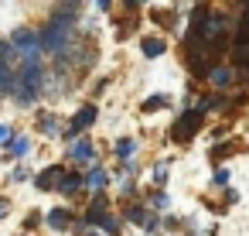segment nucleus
<instances>
[{"instance_id": "6ab92c4d", "label": "nucleus", "mask_w": 249, "mask_h": 236, "mask_svg": "<svg viewBox=\"0 0 249 236\" xmlns=\"http://www.w3.org/2000/svg\"><path fill=\"white\" fill-rule=\"evenodd\" d=\"M116 151H120V157H130V151H133V140H120V144H116Z\"/></svg>"}, {"instance_id": "4468645a", "label": "nucleus", "mask_w": 249, "mask_h": 236, "mask_svg": "<svg viewBox=\"0 0 249 236\" xmlns=\"http://www.w3.org/2000/svg\"><path fill=\"white\" fill-rule=\"evenodd\" d=\"M235 41H249V7H246L242 18H239V35H235Z\"/></svg>"}, {"instance_id": "f3484780", "label": "nucleus", "mask_w": 249, "mask_h": 236, "mask_svg": "<svg viewBox=\"0 0 249 236\" xmlns=\"http://www.w3.org/2000/svg\"><path fill=\"white\" fill-rule=\"evenodd\" d=\"M126 216H130L133 222H140V219L147 216V209H143V205H130V212H126Z\"/></svg>"}, {"instance_id": "39448f33", "label": "nucleus", "mask_w": 249, "mask_h": 236, "mask_svg": "<svg viewBox=\"0 0 249 236\" xmlns=\"http://www.w3.org/2000/svg\"><path fill=\"white\" fill-rule=\"evenodd\" d=\"M11 41H14V48H18V52L31 55V52H35V41H38V38H35V35H31L28 28H21V31H14V38H11Z\"/></svg>"}, {"instance_id": "9b49d317", "label": "nucleus", "mask_w": 249, "mask_h": 236, "mask_svg": "<svg viewBox=\"0 0 249 236\" xmlns=\"http://www.w3.org/2000/svg\"><path fill=\"white\" fill-rule=\"evenodd\" d=\"M72 157H75V161H92V157H96L92 140H79V144H75V151H72Z\"/></svg>"}, {"instance_id": "2eb2a0df", "label": "nucleus", "mask_w": 249, "mask_h": 236, "mask_svg": "<svg viewBox=\"0 0 249 236\" xmlns=\"http://www.w3.org/2000/svg\"><path fill=\"white\" fill-rule=\"evenodd\" d=\"M167 103H171L167 96H150V99L143 103V113H154V110H160V106H167Z\"/></svg>"}, {"instance_id": "f8f14e48", "label": "nucleus", "mask_w": 249, "mask_h": 236, "mask_svg": "<svg viewBox=\"0 0 249 236\" xmlns=\"http://www.w3.org/2000/svg\"><path fill=\"white\" fill-rule=\"evenodd\" d=\"M140 48H143V55H147V59L164 55V41H160V38H143V45H140Z\"/></svg>"}, {"instance_id": "aec40b11", "label": "nucleus", "mask_w": 249, "mask_h": 236, "mask_svg": "<svg viewBox=\"0 0 249 236\" xmlns=\"http://www.w3.org/2000/svg\"><path fill=\"white\" fill-rule=\"evenodd\" d=\"M24 151H28V140H18V144H14V157H21Z\"/></svg>"}, {"instance_id": "412c9836", "label": "nucleus", "mask_w": 249, "mask_h": 236, "mask_svg": "<svg viewBox=\"0 0 249 236\" xmlns=\"http://www.w3.org/2000/svg\"><path fill=\"white\" fill-rule=\"evenodd\" d=\"M229 151H232V144H225V147H215L212 154H215V157H229Z\"/></svg>"}, {"instance_id": "7ed1b4c3", "label": "nucleus", "mask_w": 249, "mask_h": 236, "mask_svg": "<svg viewBox=\"0 0 249 236\" xmlns=\"http://www.w3.org/2000/svg\"><path fill=\"white\" fill-rule=\"evenodd\" d=\"M38 41H41V48L45 52H58L62 45H65V31H62V24H48L41 35H35Z\"/></svg>"}, {"instance_id": "9d476101", "label": "nucleus", "mask_w": 249, "mask_h": 236, "mask_svg": "<svg viewBox=\"0 0 249 236\" xmlns=\"http://www.w3.org/2000/svg\"><path fill=\"white\" fill-rule=\"evenodd\" d=\"M75 14H79V4L55 7V21H52V24H62V21H65V24H72V21H75Z\"/></svg>"}, {"instance_id": "b1692460", "label": "nucleus", "mask_w": 249, "mask_h": 236, "mask_svg": "<svg viewBox=\"0 0 249 236\" xmlns=\"http://www.w3.org/2000/svg\"><path fill=\"white\" fill-rule=\"evenodd\" d=\"M89 236H96V233H89Z\"/></svg>"}, {"instance_id": "423d86ee", "label": "nucleus", "mask_w": 249, "mask_h": 236, "mask_svg": "<svg viewBox=\"0 0 249 236\" xmlns=\"http://www.w3.org/2000/svg\"><path fill=\"white\" fill-rule=\"evenodd\" d=\"M14 82H18L14 69H11L7 62H0V96H7V93H14Z\"/></svg>"}, {"instance_id": "5701e85b", "label": "nucleus", "mask_w": 249, "mask_h": 236, "mask_svg": "<svg viewBox=\"0 0 249 236\" xmlns=\"http://www.w3.org/2000/svg\"><path fill=\"white\" fill-rule=\"evenodd\" d=\"M242 79H246V82H249V59H246V62H242Z\"/></svg>"}, {"instance_id": "4be33fe9", "label": "nucleus", "mask_w": 249, "mask_h": 236, "mask_svg": "<svg viewBox=\"0 0 249 236\" xmlns=\"http://www.w3.org/2000/svg\"><path fill=\"white\" fill-rule=\"evenodd\" d=\"M215 185H222V188H225V185H229V171H218V175H215Z\"/></svg>"}, {"instance_id": "f257e3e1", "label": "nucleus", "mask_w": 249, "mask_h": 236, "mask_svg": "<svg viewBox=\"0 0 249 236\" xmlns=\"http://www.w3.org/2000/svg\"><path fill=\"white\" fill-rule=\"evenodd\" d=\"M198 127H201V113L198 110H191V113H184L178 123H174V130H171V137L178 140V144H188L195 134H198Z\"/></svg>"}, {"instance_id": "20e7f679", "label": "nucleus", "mask_w": 249, "mask_h": 236, "mask_svg": "<svg viewBox=\"0 0 249 236\" xmlns=\"http://www.w3.org/2000/svg\"><path fill=\"white\" fill-rule=\"evenodd\" d=\"M92 120H96V106H82L75 117H72V127H69V137H75V134H82L86 127H92Z\"/></svg>"}, {"instance_id": "dca6fc26", "label": "nucleus", "mask_w": 249, "mask_h": 236, "mask_svg": "<svg viewBox=\"0 0 249 236\" xmlns=\"http://www.w3.org/2000/svg\"><path fill=\"white\" fill-rule=\"evenodd\" d=\"M82 185H92V188H103V185H106V175H103V171H92L89 178H82Z\"/></svg>"}, {"instance_id": "6e6552de", "label": "nucleus", "mask_w": 249, "mask_h": 236, "mask_svg": "<svg viewBox=\"0 0 249 236\" xmlns=\"http://www.w3.org/2000/svg\"><path fill=\"white\" fill-rule=\"evenodd\" d=\"M208 79H212V82H215V86H229V82H232V79H235V72H232V69H229V65H215V69H212V72H208Z\"/></svg>"}, {"instance_id": "0eeeda50", "label": "nucleus", "mask_w": 249, "mask_h": 236, "mask_svg": "<svg viewBox=\"0 0 249 236\" xmlns=\"http://www.w3.org/2000/svg\"><path fill=\"white\" fill-rule=\"evenodd\" d=\"M62 175H65V171H62L58 164H52V168H45V171H41V175H38L35 181H38V188H52V185H55V181H58Z\"/></svg>"}, {"instance_id": "a211bd4d", "label": "nucleus", "mask_w": 249, "mask_h": 236, "mask_svg": "<svg viewBox=\"0 0 249 236\" xmlns=\"http://www.w3.org/2000/svg\"><path fill=\"white\" fill-rule=\"evenodd\" d=\"M41 123H45V127H41L45 134H55V117H48V113H41Z\"/></svg>"}, {"instance_id": "ddd939ff", "label": "nucleus", "mask_w": 249, "mask_h": 236, "mask_svg": "<svg viewBox=\"0 0 249 236\" xmlns=\"http://www.w3.org/2000/svg\"><path fill=\"white\" fill-rule=\"evenodd\" d=\"M48 226H52V229H65V226H69V212H65V209H55V212L48 216Z\"/></svg>"}, {"instance_id": "1a4fd4ad", "label": "nucleus", "mask_w": 249, "mask_h": 236, "mask_svg": "<svg viewBox=\"0 0 249 236\" xmlns=\"http://www.w3.org/2000/svg\"><path fill=\"white\" fill-rule=\"evenodd\" d=\"M58 188H62V195H75V192L82 188V178H79L75 171H69V175H62V181H58Z\"/></svg>"}, {"instance_id": "f03ea898", "label": "nucleus", "mask_w": 249, "mask_h": 236, "mask_svg": "<svg viewBox=\"0 0 249 236\" xmlns=\"http://www.w3.org/2000/svg\"><path fill=\"white\" fill-rule=\"evenodd\" d=\"M86 219H89V222H96V226H103L106 233H120V222H116V219H113V216L106 212V198H103V195H99V198H96V202L89 205Z\"/></svg>"}]
</instances>
